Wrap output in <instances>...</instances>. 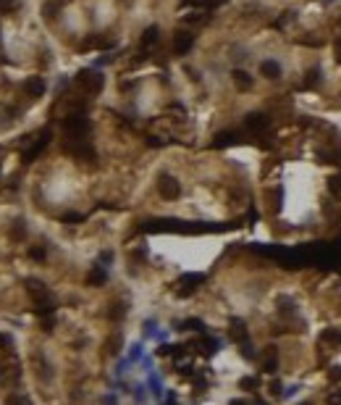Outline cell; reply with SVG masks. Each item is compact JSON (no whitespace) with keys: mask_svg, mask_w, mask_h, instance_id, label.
Returning <instances> with one entry per match:
<instances>
[{"mask_svg":"<svg viewBox=\"0 0 341 405\" xmlns=\"http://www.w3.org/2000/svg\"><path fill=\"white\" fill-rule=\"evenodd\" d=\"M63 132L68 134V140H87L89 134V116L81 111H71L63 119Z\"/></svg>","mask_w":341,"mask_h":405,"instance_id":"1","label":"cell"},{"mask_svg":"<svg viewBox=\"0 0 341 405\" xmlns=\"http://www.w3.org/2000/svg\"><path fill=\"white\" fill-rule=\"evenodd\" d=\"M74 82L84 87L89 95H95V92L102 89V85H105V76H102L100 71H92V69H81V71L74 76Z\"/></svg>","mask_w":341,"mask_h":405,"instance_id":"2","label":"cell"},{"mask_svg":"<svg viewBox=\"0 0 341 405\" xmlns=\"http://www.w3.org/2000/svg\"><path fill=\"white\" fill-rule=\"evenodd\" d=\"M158 192L165 197V200H176V197L181 195V184H179L176 179L171 176V174H160V179H158Z\"/></svg>","mask_w":341,"mask_h":405,"instance_id":"3","label":"cell"},{"mask_svg":"<svg viewBox=\"0 0 341 405\" xmlns=\"http://www.w3.org/2000/svg\"><path fill=\"white\" fill-rule=\"evenodd\" d=\"M24 284H27V292H29V298L34 300V305L50 303V289L45 287V282H40V279H27Z\"/></svg>","mask_w":341,"mask_h":405,"instance_id":"4","label":"cell"},{"mask_svg":"<svg viewBox=\"0 0 341 405\" xmlns=\"http://www.w3.org/2000/svg\"><path fill=\"white\" fill-rule=\"evenodd\" d=\"M66 153H71V156L81 158V160H95V147L87 142V140H71V142L66 145Z\"/></svg>","mask_w":341,"mask_h":405,"instance_id":"5","label":"cell"},{"mask_svg":"<svg viewBox=\"0 0 341 405\" xmlns=\"http://www.w3.org/2000/svg\"><path fill=\"white\" fill-rule=\"evenodd\" d=\"M192 45H195V35L189 29H176V35H173V50H176V55H186L192 50Z\"/></svg>","mask_w":341,"mask_h":405,"instance_id":"6","label":"cell"},{"mask_svg":"<svg viewBox=\"0 0 341 405\" xmlns=\"http://www.w3.org/2000/svg\"><path fill=\"white\" fill-rule=\"evenodd\" d=\"M50 137H53V132L50 129H42L40 134H37V140H34V145L29 147L27 153H24V163H32V160H34L37 156H40V153L45 150V147H48V142H50Z\"/></svg>","mask_w":341,"mask_h":405,"instance_id":"7","label":"cell"},{"mask_svg":"<svg viewBox=\"0 0 341 405\" xmlns=\"http://www.w3.org/2000/svg\"><path fill=\"white\" fill-rule=\"evenodd\" d=\"M244 126H247L249 132H262L268 126V116L265 113H247V119H244Z\"/></svg>","mask_w":341,"mask_h":405,"instance_id":"8","label":"cell"},{"mask_svg":"<svg viewBox=\"0 0 341 405\" xmlns=\"http://www.w3.org/2000/svg\"><path fill=\"white\" fill-rule=\"evenodd\" d=\"M24 92L29 95V98H42L45 95V82L40 76H29L27 82H24Z\"/></svg>","mask_w":341,"mask_h":405,"instance_id":"9","label":"cell"},{"mask_svg":"<svg viewBox=\"0 0 341 405\" xmlns=\"http://www.w3.org/2000/svg\"><path fill=\"white\" fill-rule=\"evenodd\" d=\"M260 74L265 79H278L281 76V63L278 61H262L260 63Z\"/></svg>","mask_w":341,"mask_h":405,"instance_id":"10","label":"cell"},{"mask_svg":"<svg viewBox=\"0 0 341 405\" xmlns=\"http://www.w3.org/2000/svg\"><path fill=\"white\" fill-rule=\"evenodd\" d=\"M231 79H234V85L239 87V89H249V87H252V76H249L247 71H242V69H234V71H231Z\"/></svg>","mask_w":341,"mask_h":405,"instance_id":"11","label":"cell"},{"mask_svg":"<svg viewBox=\"0 0 341 405\" xmlns=\"http://www.w3.org/2000/svg\"><path fill=\"white\" fill-rule=\"evenodd\" d=\"M158 40H160V29H158V27H147L145 35H142V50L147 53V50H150Z\"/></svg>","mask_w":341,"mask_h":405,"instance_id":"12","label":"cell"},{"mask_svg":"<svg viewBox=\"0 0 341 405\" xmlns=\"http://www.w3.org/2000/svg\"><path fill=\"white\" fill-rule=\"evenodd\" d=\"M231 339H234V342H244V339H247V329H244V321H239V318L231 321Z\"/></svg>","mask_w":341,"mask_h":405,"instance_id":"13","label":"cell"},{"mask_svg":"<svg viewBox=\"0 0 341 405\" xmlns=\"http://www.w3.org/2000/svg\"><path fill=\"white\" fill-rule=\"evenodd\" d=\"M105 279H108V274H105V268H102V266H95L92 271H89V276H87L89 284H105Z\"/></svg>","mask_w":341,"mask_h":405,"instance_id":"14","label":"cell"},{"mask_svg":"<svg viewBox=\"0 0 341 405\" xmlns=\"http://www.w3.org/2000/svg\"><path fill=\"white\" fill-rule=\"evenodd\" d=\"M236 142V134L234 132H221V134H215V147H226V145H234Z\"/></svg>","mask_w":341,"mask_h":405,"instance_id":"15","label":"cell"},{"mask_svg":"<svg viewBox=\"0 0 341 405\" xmlns=\"http://www.w3.org/2000/svg\"><path fill=\"white\" fill-rule=\"evenodd\" d=\"M318 82H320V69L315 66V69H310V71H307L305 87H307V89H310V87H318Z\"/></svg>","mask_w":341,"mask_h":405,"instance_id":"16","label":"cell"},{"mask_svg":"<svg viewBox=\"0 0 341 405\" xmlns=\"http://www.w3.org/2000/svg\"><path fill=\"white\" fill-rule=\"evenodd\" d=\"M5 405H34V403H32L27 395H11L8 400H5Z\"/></svg>","mask_w":341,"mask_h":405,"instance_id":"17","label":"cell"},{"mask_svg":"<svg viewBox=\"0 0 341 405\" xmlns=\"http://www.w3.org/2000/svg\"><path fill=\"white\" fill-rule=\"evenodd\" d=\"M18 8V0H0V14H14Z\"/></svg>","mask_w":341,"mask_h":405,"instance_id":"18","label":"cell"},{"mask_svg":"<svg viewBox=\"0 0 341 405\" xmlns=\"http://www.w3.org/2000/svg\"><path fill=\"white\" fill-rule=\"evenodd\" d=\"M181 326H184V329H189V332H202L205 329V324H202V321H197V318H186Z\"/></svg>","mask_w":341,"mask_h":405,"instance_id":"19","label":"cell"},{"mask_svg":"<svg viewBox=\"0 0 341 405\" xmlns=\"http://www.w3.org/2000/svg\"><path fill=\"white\" fill-rule=\"evenodd\" d=\"M226 0H197V5H202L205 11H213V8H221Z\"/></svg>","mask_w":341,"mask_h":405,"instance_id":"20","label":"cell"},{"mask_svg":"<svg viewBox=\"0 0 341 405\" xmlns=\"http://www.w3.org/2000/svg\"><path fill=\"white\" fill-rule=\"evenodd\" d=\"M265 371H276V347H268V358H265Z\"/></svg>","mask_w":341,"mask_h":405,"instance_id":"21","label":"cell"},{"mask_svg":"<svg viewBox=\"0 0 341 405\" xmlns=\"http://www.w3.org/2000/svg\"><path fill=\"white\" fill-rule=\"evenodd\" d=\"M150 389H152V395H155V397H160V395H163V387H160V379H158L155 374H150Z\"/></svg>","mask_w":341,"mask_h":405,"instance_id":"22","label":"cell"},{"mask_svg":"<svg viewBox=\"0 0 341 405\" xmlns=\"http://www.w3.org/2000/svg\"><path fill=\"white\" fill-rule=\"evenodd\" d=\"M55 11H58V3H45L42 14H45V18H48V21H50V18H55V16H58Z\"/></svg>","mask_w":341,"mask_h":405,"instance_id":"23","label":"cell"},{"mask_svg":"<svg viewBox=\"0 0 341 405\" xmlns=\"http://www.w3.org/2000/svg\"><path fill=\"white\" fill-rule=\"evenodd\" d=\"M53 329H55V318H53V313H50V316L42 318V332H53Z\"/></svg>","mask_w":341,"mask_h":405,"instance_id":"24","label":"cell"},{"mask_svg":"<svg viewBox=\"0 0 341 405\" xmlns=\"http://www.w3.org/2000/svg\"><path fill=\"white\" fill-rule=\"evenodd\" d=\"M11 237H14V240H21V237H24V221H21V218L14 224V234H11Z\"/></svg>","mask_w":341,"mask_h":405,"instance_id":"25","label":"cell"},{"mask_svg":"<svg viewBox=\"0 0 341 405\" xmlns=\"http://www.w3.org/2000/svg\"><path fill=\"white\" fill-rule=\"evenodd\" d=\"M142 358V345H131V352H129V361H139Z\"/></svg>","mask_w":341,"mask_h":405,"instance_id":"26","label":"cell"},{"mask_svg":"<svg viewBox=\"0 0 341 405\" xmlns=\"http://www.w3.org/2000/svg\"><path fill=\"white\" fill-rule=\"evenodd\" d=\"M29 255H32L34 261H42V258H45V247H40V245H37V247H29Z\"/></svg>","mask_w":341,"mask_h":405,"instance_id":"27","label":"cell"},{"mask_svg":"<svg viewBox=\"0 0 341 405\" xmlns=\"http://www.w3.org/2000/svg\"><path fill=\"white\" fill-rule=\"evenodd\" d=\"M328 187H331V192H341V176H331L328 179Z\"/></svg>","mask_w":341,"mask_h":405,"instance_id":"28","label":"cell"},{"mask_svg":"<svg viewBox=\"0 0 341 405\" xmlns=\"http://www.w3.org/2000/svg\"><path fill=\"white\" fill-rule=\"evenodd\" d=\"M242 389H257V379H252V376L242 379Z\"/></svg>","mask_w":341,"mask_h":405,"instance_id":"29","label":"cell"},{"mask_svg":"<svg viewBox=\"0 0 341 405\" xmlns=\"http://www.w3.org/2000/svg\"><path fill=\"white\" fill-rule=\"evenodd\" d=\"M134 397H137V403H142V400H145V387H137V389H134Z\"/></svg>","mask_w":341,"mask_h":405,"instance_id":"30","label":"cell"},{"mask_svg":"<svg viewBox=\"0 0 341 405\" xmlns=\"http://www.w3.org/2000/svg\"><path fill=\"white\" fill-rule=\"evenodd\" d=\"M100 261H102V263H111V261H113V253H108V250H105V253L100 255Z\"/></svg>","mask_w":341,"mask_h":405,"instance_id":"31","label":"cell"},{"mask_svg":"<svg viewBox=\"0 0 341 405\" xmlns=\"http://www.w3.org/2000/svg\"><path fill=\"white\" fill-rule=\"evenodd\" d=\"M5 345H11V337H5V334H0V350H3Z\"/></svg>","mask_w":341,"mask_h":405,"instance_id":"32","label":"cell"},{"mask_svg":"<svg viewBox=\"0 0 341 405\" xmlns=\"http://www.w3.org/2000/svg\"><path fill=\"white\" fill-rule=\"evenodd\" d=\"M102 403H105V405H115V397L108 395V397H102Z\"/></svg>","mask_w":341,"mask_h":405,"instance_id":"33","label":"cell"},{"mask_svg":"<svg viewBox=\"0 0 341 405\" xmlns=\"http://www.w3.org/2000/svg\"><path fill=\"white\" fill-rule=\"evenodd\" d=\"M270 389H273V395H278V392H281V384L273 382V384H270Z\"/></svg>","mask_w":341,"mask_h":405,"instance_id":"34","label":"cell"},{"mask_svg":"<svg viewBox=\"0 0 341 405\" xmlns=\"http://www.w3.org/2000/svg\"><path fill=\"white\" fill-rule=\"evenodd\" d=\"M336 48H339V63H341V40L336 42Z\"/></svg>","mask_w":341,"mask_h":405,"instance_id":"35","label":"cell"},{"mask_svg":"<svg viewBox=\"0 0 341 405\" xmlns=\"http://www.w3.org/2000/svg\"><path fill=\"white\" fill-rule=\"evenodd\" d=\"M231 405H247V403H244V400H234V403H231Z\"/></svg>","mask_w":341,"mask_h":405,"instance_id":"36","label":"cell"}]
</instances>
